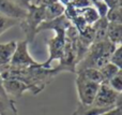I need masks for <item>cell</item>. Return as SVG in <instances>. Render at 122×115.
Here are the masks:
<instances>
[{
    "label": "cell",
    "instance_id": "1",
    "mask_svg": "<svg viewBox=\"0 0 122 115\" xmlns=\"http://www.w3.org/2000/svg\"><path fill=\"white\" fill-rule=\"evenodd\" d=\"M45 21V6L44 4L41 5H30L27 10L25 18L19 22L21 30L26 36V41L32 43L36 36V29L42 22Z\"/></svg>",
    "mask_w": 122,
    "mask_h": 115
},
{
    "label": "cell",
    "instance_id": "2",
    "mask_svg": "<svg viewBox=\"0 0 122 115\" xmlns=\"http://www.w3.org/2000/svg\"><path fill=\"white\" fill-rule=\"evenodd\" d=\"M121 93H117L106 82H103L102 84H100L97 96L91 105H94L97 108H116L121 107Z\"/></svg>",
    "mask_w": 122,
    "mask_h": 115
},
{
    "label": "cell",
    "instance_id": "3",
    "mask_svg": "<svg viewBox=\"0 0 122 115\" xmlns=\"http://www.w3.org/2000/svg\"><path fill=\"white\" fill-rule=\"evenodd\" d=\"M76 90H77L78 101L80 105L84 107H90L94 101V98L97 96V93L99 90L100 84L93 83L84 77L77 75L75 80Z\"/></svg>",
    "mask_w": 122,
    "mask_h": 115
},
{
    "label": "cell",
    "instance_id": "4",
    "mask_svg": "<svg viewBox=\"0 0 122 115\" xmlns=\"http://www.w3.org/2000/svg\"><path fill=\"white\" fill-rule=\"evenodd\" d=\"M55 37L49 39L47 45H48V59L46 62L42 64V67L45 69L51 68V64L54 60H60L63 55V49L65 45V30L58 28L55 29Z\"/></svg>",
    "mask_w": 122,
    "mask_h": 115
},
{
    "label": "cell",
    "instance_id": "5",
    "mask_svg": "<svg viewBox=\"0 0 122 115\" xmlns=\"http://www.w3.org/2000/svg\"><path fill=\"white\" fill-rule=\"evenodd\" d=\"M10 65L17 68H28V67L39 66L40 64L31 57L28 52V42L26 40H23L16 43V49Z\"/></svg>",
    "mask_w": 122,
    "mask_h": 115
},
{
    "label": "cell",
    "instance_id": "6",
    "mask_svg": "<svg viewBox=\"0 0 122 115\" xmlns=\"http://www.w3.org/2000/svg\"><path fill=\"white\" fill-rule=\"evenodd\" d=\"M0 14L20 22L25 18L27 10L17 5L12 0H0Z\"/></svg>",
    "mask_w": 122,
    "mask_h": 115
},
{
    "label": "cell",
    "instance_id": "7",
    "mask_svg": "<svg viewBox=\"0 0 122 115\" xmlns=\"http://www.w3.org/2000/svg\"><path fill=\"white\" fill-rule=\"evenodd\" d=\"M3 88L6 96L10 98L12 97H20L27 90H30V87L24 82L16 79L3 80Z\"/></svg>",
    "mask_w": 122,
    "mask_h": 115
},
{
    "label": "cell",
    "instance_id": "8",
    "mask_svg": "<svg viewBox=\"0 0 122 115\" xmlns=\"http://www.w3.org/2000/svg\"><path fill=\"white\" fill-rule=\"evenodd\" d=\"M71 22L64 16V15H61L59 17H56L54 19H51V21H44L40 24V26L36 29V33L43 31V30H55L58 29V28H61V29H66L71 26Z\"/></svg>",
    "mask_w": 122,
    "mask_h": 115
},
{
    "label": "cell",
    "instance_id": "9",
    "mask_svg": "<svg viewBox=\"0 0 122 115\" xmlns=\"http://www.w3.org/2000/svg\"><path fill=\"white\" fill-rule=\"evenodd\" d=\"M16 41L0 43V68L10 65L13 54L16 49Z\"/></svg>",
    "mask_w": 122,
    "mask_h": 115
},
{
    "label": "cell",
    "instance_id": "10",
    "mask_svg": "<svg viewBox=\"0 0 122 115\" xmlns=\"http://www.w3.org/2000/svg\"><path fill=\"white\" fill-rule=\"evenodd\" d=\"M94 30V42H102L107 39V26L108 22L106 17H100L93 25H91Z\"/></svg>",
    "mask_w": 122,
    "mask_h": 115
},
{
    "label": "cell",
    "instance_id": "11",
    "mask_svg": "<svg viewBox=\"0 0 122 115\" xmlns=\"http://www.w3.org/2000/svg\"><path fill=\"white\" fill-rule=\"evenodd\" d=\"M107 40L116 46L121 45L122 42V23H108Z\"/></svg>",
    "mask_w": 122,
    "mask_h": 115
},
{
    "label": "cell",
    "instance_id": "12",
    "mask_svg": "<svg viewBox=\"0 0 122 115\" xmlns=\"http://www.w3.org/2000/svg\"><path fill=\"white\" fill-rule=\"evenodd\" d=\"M76 74L79 75V77H84V79L88 80L90 82H93V83H97V84H102L104 82L103 77H102L100 70L94 68H86L82 69V70H79L76 72Z\"/></svg>",
    "mask_w": 122,
    "mask_h": 115
},
{
    "label": "cell",
    "instance_id": "13",
    "mask_svg": "<svg viewBox=\"0 0 122 115\" xmlns=\"http://www.w3.org/2000/svg\"><path fill=\"white\" fill-rule=\"evenodd\" d=\"M78 14H79L80 16H82V18L85 19L87 25H89V26L93 25V24L100 18L99 14H97V10L94 9L93 5H90V6H88V8H85V9H82V10L78 11Z\"/></svg>",
    "mask_w": 122,
    "mask_h": 115
},
{
    "label": "cell",
    "instance_id": "14",
    "mask_svg": "<svg viewBox=\"0 0 122 115\" xmlns=\"http://www.w3.org/2000/svg\"><path fill=\"white\" fill-rule=\"evenodd\" d=\"M120 71H121V69L118 68L117 66H115L112 62H108V64H106L105 66L100 69V72H101L102 77H103L104 82H108L110 79H112L117 73L120 72Z\"/></svg>",
    "mask_w": 122,
    "mask_h": 115
},
{
    "label": "cell",
    "instance_id": "15",
    "mask_svg": "<svg viewBox=\"0 0 122 115\" xmlns=\"http://www.w3.org/2000/svg\"><path fill=\"white\" fill-rule=\"evenodd\" d=\"M16 25H19V21H16V19L10 18V17H6L4 15L0 14V36L3 32H5L6 30H9L10 28L14 27Z\"/></svg>",
    "mask_w": 122,
    "mask_h": 115
},
{
    "label": "cell",
    "instance_id": "16",
    "mask_svg": "<svg viewBox=\"0 0 122 115\" xmlns=\"http://www.w3.org/2000/svg\"><path fill=\"white\" fill-rule=\"evenodd\" d=\"M121 6L109 9L106 14V19L108 23H122V11Z\"/></svg>",
    "mask_w": 122,
    "mask_h": 115
},
{
    "label": "cell",
    "instance_id": "17",
    "mask_svg": "<svg viewBox=\"0 0 122 115\" xmlns=\"http://www.w3.org/2000/svg\"><path fill=\"white\" fill-rule=\"evenodd\" d=\"M106 83L114 90H116L117 93H121L122 92V70L117 73L112 79H110L108 82H106Z\"/></svg>",
    "mask_w": 122,
    "mask_h": 115
},
{
    "label": "cell",
    "instance_id": "18",
    "mask_svg": "<svg viewBox=\"0 0 122 115\" xmlns=\"http://www.w3.org/2000/svg\"><path fill=\"white\" fill-rule=\"evenodd\" d=\"M109 62L114 64L115 66H117L118 68L121 69L122 67V46L119 45V46L116 47L112 54L110 55V58H109Z\"/></svg>",
    "mask_w": 122,
    "mask_h": 115
},
{
    "label": "cell",
    "instance_id": "19",
    "mask_svg": "<svg viewBox=\"0 0 122 115\" xmlns=\"http://www.w3.org/2000/svg\"><path fill=\"white\" fill-rule=\"evenodd\" d=\"M93 6L97 10V14H99L100 17H106V14H107L109 8L107 6V4L104 2V0H100V1H97L93 3Z\"/></svg>",
    "mask_w": 122,
    "mask_h": 115
},
{
    "label": "cell",
    "instance_id": "20",
    "mask_svg": "<svg viewBox=\"0 0 122 115\" xmlns=\"http://www.w3.org/2000/svg\"><path fill=\"white\" fill-rule=\"evenodd\" d=\"M70 4H71L74 9H76L77 11H80L85 8H88V6L92 5L89 0H74V1L70 2Z\"/></svg>",
    "mask_w": 122,
    "mask_h": 115
},
{
    "label": "cell",
    "instance_id": "21",
    "mask_svg": "<svg viewBox=\"0 0 122 115\" xmlns=\"http://www.w3.org/2000/svg\"><path fill=\"white\" fill-rule=\"evenodd\" d=\"M104 2L107 4V6L109 9L121 6V0H104Z\"/></svg>",
    "mask_w": 122,
    "mask_h": 115
},
{
    "label": "cell",
    "instance_id": "22",
    "mask_svg": "<svg viewBox=\"0 0 122 115\" xmlns=\"http://www.w3.org/2000/svg\"><path fill=\"white\" fill-rule=\"evenodd\" d=\"M14 3H16L17 5H19L20 8L28 10V8L30 6V1L29 0H12Z\"/></svg>",
    "mask_w": 122,
    "mask_h": 115
},
{
    "label": "cell",
    "instance_id": "23",
    "mask_svg": "<svg viewBox=\"0 0 122 115\" xmlns=\"http://www.w3.org/2000/svg\"><path fill=\"white\" fill-rule=\"evenodd\" d=\"M0 96L1 97H8L4 92V88H3V79H2L1 74H0Z\"/></svg>",
    "mask_w": 122,
    "mask_h": 115
},
{
    "label": "cell",
    "instance_id": "24",
    "mask_svg": "<svg viewBox=\"0 0 122 115\" xmlns=\"http://www.w3.org/2000/svg\"><path fill=\"white\" fill-rule=\"evenodd\" d=\"M30 1V5H41L43 3V0H29Z\"/></svg>",
    "mask_w": 122,
    "mask_h": 115
},
{
    "label": "cell",
    "instance_id": "25",
    "mask_svg": "<svg viewBox=\"0 0 122 115\" xmlns=\"http://www.w3.org/2000/svg\"><path fill=\"white\" fill-rule=\"evenodd\" d=\"M89 1L91 2V4H93L94 2H97V1H100V0H89Z\"/></svg>",
    "mask_w": 122,
    "mask_h": 115
},
{
    "label": "cell",
    "instance_id": "26",
    "mask_svg": "<svg viewBox=\"0 0 122 115\" xmlns=\"http://www.w3.org/2000/svg\"><path fill=\"white\" fill-rule=\"evenodd\" d=\"M69 1H70V2H71V1H74V0H69Z\"/></svg>",
    "mask_w": 122,
    "mask_h": 115
}]
</instances>
